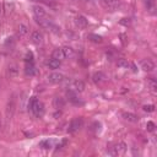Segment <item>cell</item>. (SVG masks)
I'll return each mask as SVG.
<instances>
[{"label":"cell","instance_id":"30","mask_svg":"<svg viewBox=\"0 0 157 157\" xmlns=\"http://www.w3.org/2000/svg\"><path fill=\"white\" fill-rule=\"evenodd\" d=\"M119 23L120 25H124V26H129L130 25V18H121L119 21Z\"/></svg>","mask_w":157,"mask_h":157},{"label":"cell","instance_id":"22","mask_svg":"<svg viewBox=\"0 0 157 157\" xmlns=\"http://www.w3.org/2000/svg\"><path fill=\"white\" fill-rule=\"evenodd\" d=\"M117 66L123 67V69H128V67L130 66V63H129L128 60H125V59H119V60L117 61Z\"/></svg>","mask_w":157,"mask_h":157},{"label":"cell","instance_id":"5","mask_svg":"<svg viewBox=\"0 0 157 157\" xmlns=\"http://www.w3.org/2000/svg\"><path fill=\"white\" fill-rule=\"evenodd\" d=\"M86 88V85L82 80H72L70 83H69V90H72L75 91L76 93H81L83 92Z\"/></svg>","mask_w":157,"mask_h":157},{"label":"cell","instance_id":"32","mask_svg":"<svg viewBox=\"0 0 157 157\" xmlns=\"http://www.w3.org/2000/svg\"><path fill=\"white\" fill-rule=\"evenodd\" d=\"M0 126H1V125H0Z\"/></svg>","mask_w":157,"mask_h":157},{"label":"cell","instance_id":"2","mask_svg":"<svg viewBox=\"0 0 157 157\" xmlns=\"http://www.w3.org/2000/svg\"><path fill=\"white\" fill-rule=\"evenodd\" d=\"M15 110H16V94H11L9 101H7V104H6V109H5V115H6V120L10 121L15 114Z\"/></svg>","mask_w":157,"mask_h":157},{"label":"cell","instance_id":"12","mask_svg":"<svg viewBox=\"0 0 157 157\" xmlns=\"http://www.w3.org/2000/svg\"><path fill=\"white\" fill-rule=\"evenodd\" d=\"M7 75L10 78H13L18 75V66L15 64V63H11L9 66H7Z\"/></svg>","mask_w":157,"mask_h":157},{"label":"cell","instance_id":"19","mask_svg":"<svg viewBox=\"0 0 157 157\" xmlns=\"http://www.w3.org/2000/svg\"><path fill=\"white\" fill-rule=\"evenodd\" d=\"M87 38H88V40H91V42H93V43H102V40H103V38H102V36H99V34H96V33H90L88 36H87Z\"/></svg>","mask_w":157,"mask_h":157},{"label":"cell","instance_id":"13","mask_svg":"<svg viewBox=\"0 0 157 157\" xmlns=\"http://www.w3.org/2000/svg\"><path fill=\"white\" fill-rule=\"evenodd\" d=\"M121 117L124 118V120H126L129 123H136V121H139V117L136 114H134V113H130V112H124L121 114Z\"/></svg>","mask_w":157,"mask_h":157},{"label":"cell","instance_id":"23","mask_svg":"<svg viewBox=\"0 0 157 157\" xmlns=\"http://www.w3.org/2000/svg\"><path fill=\"white\" fill-rule=\"evenodd\" d=\"M27 33H28L27 26L23 25V23H20V25H18V34H20V36H26Z\"/></svg>","mask_w":157,"mask_h":157},{"label":"cell","instance_id":"8","mask_svg":"<svg viewBox=\"0 0 157 157\" xmlns=\"http://www.w3.org/2000/svg\"><path fill=\"white\" fill-rule=\"evenodd\" d=\"M140 66H141V69H142L144 71H146V72H152V71L155 70V64H153V61L150 60V59H144V60H141Z\"/></svg>","mask_w":157,"mask_h":157},{"label":"cell","instance_id":"3","mask_svg":"<svg viewBox=\"0 0 157 157\" xmlns=\"http://www.w3.org/2000/svg\"><path fill=\"white\" fill-rule=\"evenodd\" d=\"M99 2L108 11H117L121 7V0H99Z\"/></svg>","mask_w":157,"mask_h":157},{"label":"cell","instance_id":"25","mask_svg":"<svg viewBox=\"0 0 157 157\" xmlns=\"http://www.w3.org/2000/svg\"><path fill=\"white\" fill-rule=\"evenodd\" d=\"M144 4L147 7V10H153L155 9V0H144Z\"/></svg>","mask_w":157,"mask_h":157},{"label":"cell","instance_id":"18","mask_svg":"<svg viewBox=\"0 0 157 157\" xmlns=\"http://www.w3.org/2000/svg\"><path fill=\"white\" fill-rule=\"evenodd\" d=\"M25 72H26V75H29V76H33L36 74V67H34L33 63H26Z\"/></svg>","mask_w":157,"mask_h":157},{"label":"cell","instance_id":"7","mask_svg":"<svg viewBox=\"0 0 157 157\" xmlns=\"http://www.w3.org/2000/svg\"><path fill=\"white\" fill-rule=\"evenodd\" d=\"M48 82L53 83V85H58V83H61L64 80H65V76L61 74V72H52L48 75Z\"/></svg>","mask_w":157,"mask_h":157},{"label":"cell","instance_id":"14","mask_svg":"<svg viewBox=\"0 0 157 157\" xmlns=\"http://www.w3.org/2000/svg\"><path fill=\"white\" fill-rule=\"evenodd\" d=\"M31 39H32V42L34 43V44H42V42H43V34L39 32V31H34L32 34H31Z\"/></svg>","mask_w":157,"mask_h":157},{"label":"cell","instance_id":"4","mask_svg":"<svg viewBox=\"0 0 157 157\" xmlns=\"http://www.w3.org/2000/svg\"><path fill=\"white\" fill-rule=\"evenodd\" d=\"M82 125H83V119L81 117H76V118H74L70 121L69 128H67V131L70 134H75V132H77L82 128Z\"/></svg>","mask_w":157,"mask_h":157},{"label":"cell","instance_id":"21","mask_svg":"<svg viewBox=\"0 0 157 157\" xmlns=\"http://www.w3.org/2000/svg\"><path fill=\"white\" fill-rule=\"evenodd\" d=\"M147 85H148V87H150V90L153 92V93H156V88H157V82H156V80L153 78V77H151V78H148L147 80Z\"/></svg>","mask_w":157,"mask_h":157},{"label":"cell","instance_id":"24","mask_svg":"<svg viewBox=\"0 0 157 157\" xmlns=\"http://www.w3.org/2000/svg\"><path fill=\"white\" fill-rule=\"evenodd\" d=\"M39 147L48 150V148H50V147H52V141H50V140H43V141H40V142H39Z\"/></svg>","mask_w":157,"mask_h":157},{"label":"cell","instance_id":"26","mask_svg":"<svg viewBox=\"0 0 157 157\" xmlns=\"http://www.w3.org/2000/svg\"><path fill=\"white\" fill-rule=\"evenodd\" d=\"M142 109L145 112H147V113H152V112H155V105L153 104H145L142 107Z\"/></svg>","mask_w":157,"mask_h":157},{"label":"cell","instance_id":"10","mask_svg":"<svg viewBox=\"0 0 157 157\" xmlns=\"http://www.w3.org/2000/svg\"><path fill=\"white\" fill-rule=\"evenodd\" d=\"M65 103H66L65 98H63V97H60V96H56V97L53 98V107H54L55 109H61V108H64V107H65Z\"/></svg>","mask_w":157,"mask_h":157},{"label":"cell","instance_id":"20","mask_svg":"<svg viewBox=\"0 0 157 157\" xmlns=\"http://www.w3.org/2000/svg\"><path fill=\"white\" fill-rule=\"evenodd\" d=\"M52 56H53L54 59H59V60L65 59V58H64V54H63V52H61V48H56V49H54L53 53H52Z\"/></svg>","mask_w":157,"mask_h":157},{"label":"cell","instance_id":"17","mask_svg":"<svg viewBox=\"0 0 157 157\" xmlns=\"http://www.w3.org/2000/svg\"><path fill=\"white\" fill-rule=\"evenodd\" d=\"M60 65H61V61H60L59 59H54V58H52V59L48 61V66H49V69H52V70H56V69H59Z\"/></svg>","mask_w":157,"mask_h":157},{"label":"cell","instance_id":"28","mask_svg":"<svg viewBox=\"0 0 157 157\" xmlns=\"http://www.w3.org/2000/svg\"><path fill=\"white\" fill-rule=\"evenodd\" d=\"M25 61H26V63H33V53H32V52H27V53H26Z\"/></svg>","mask_w":157,"mask_h":157},{"label":"cell","instance_id":"9","mask_svg":"<svg viewBox=\"0 0 157 157\" xmlns=\"http://www.w3.org/2000/svg\"><path fill=\"white\" fill-rule=\"evenodd\" d=\"M75 25H76L78 28H86L87 25H88V21H87V18H86L85 16L78 15V16L75 17Z\"/></svg>","mask_w":157,"mask_h":157},{"label":"cell","instance_id":"27","mask_svg":"<svg viewBox=\"0 0 157 157\" xmlns=\"http://www.w3.org/2000/svg\"><path fill=\"white\" fill-rule=\"evenodd\" d=\"M155 128H156V124L153 123V121H147V124H146V129H147V131H150V132H152V131H155Z\"/></svg>","mask_w":157,"mask_h":157},{"label":"cell","instance_id":"11","mask_svg":"<svg viewBox=\"0 0 157 157\" xmlns=\"http://www.w3.org/2000/svg\"><path fill=\"white\" fill-rule=\"evenodd\" d=\"M32 10H33V13H34L36 17H45L47 16L45 9L43 6H40V5H34L32 7Z\"/></svg>","mask_w":157,"mask_h":157},{"label":"cell","instance_id":"31","mask_svg":"<svg viewBox=\"0 0 157 157\" xmlns=\"http://www.w3.org/2000/svg\"><path fill=\"white\" fill-rule=\"evenodd\" d=\"M65 144H66V140H63L60 144H58V145H56V150H60V148H61V147H63Z\"/></svg>","mask_w":157,"mask_h":157},{"label":"cell","instance_id":"6","mask_svg":"<svg viewBox=\"0 0 157 157\" xmlns=\"http://www.w3.org/2000/svg\"><path fill=\"white\" fill-rule=\"evenodd\" d=\"M125 151H126V144L123 142V141H120V142H117L113 147H110L109 153L113 155V156H117V155H123V153H125Z\"/></svg>","mask_w":157,"mask_h":157},{"label":"cell","instance_id":"15","mask_svg":"<svg viewBox=\"0 0 157 157\" xmlns=\"http://www.w3.org/2000/svg\"><path fill=\"white\" fill-rule=\"evenodd\" d=\"M61 52H63L65 59H70V58H72V56L75 55V50H74L71 47H69V45L61 47Z\"/></svg>","mask_w":157,"mask_h":157},{"label":"cell","instance_id":"16","mask_svg":"<svg viewBox=\"0 0 157 157\" xmlns=\"http://www.w3.org/2000/svg\"><path fill=\"white\" fill-rule=\"evenodd\" d=\"M92 80H93V82H96V83H101V82H103V81L105 80V75H104L102 71L94 72L93 76H92Z\"/></svg>","mask_w":157,"mask_h":157},{"label":"cell","instance_id":"1","mask_svg":"<svg viewBox=\"0 0 157 157\" xmlns=\"http://www.w3.org/2000/svg\"><path fill=\"white\" fill-rule=\"evenodd\" d=\"M27 107H28V109L33 113L34 117L40 118V117L43 115V113H44V105H43L42 102H39V101L37 99V97H32V98H29V99H28V104H27Z\"/></svg>","mask_w":157,"mask_h":157},{"label":"cell","instance_id":"29","mask_svg":"<svg viewBox=\"0 0 157 157\" xmlns=\"http://www.w3.org/2000/svg\"><path fill=\"white\" fill-rule=\"evenodd\" d=\"M20 101H21V105H20V108H25V103H26V101H27V94L26 93H22V96L20 97Z\"/></svg>","mask_w":157,"mask_h":157}]
</instances>
